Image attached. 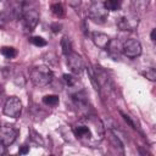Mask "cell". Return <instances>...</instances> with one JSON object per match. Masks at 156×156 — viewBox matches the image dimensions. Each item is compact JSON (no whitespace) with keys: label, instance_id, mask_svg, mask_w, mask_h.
<instances>
[{"label":"cell","instance_id":"1","mask_svg":"<svg viewBox=\"0 0 156 156\" xmlns=\"http://www.w3.org/2000/svg\"><path fill=\"white\" fill-rule=\"evenodd\" d=\"M74 136L88 147H96L105 138L102 121L94 115H85L72 128Z\"/></svg>","mask_w":156,"mask_h":156},{"label":"cell","instance_id":"2","mask_svg":"<svg viewBox=\"0 0 156 156\" xmlns=\"http://www.w3.org/2000/svg\"><path fill=\"white\" fill-rule=\"evenodd\" d=\"M29 78L35 87L43 88L50 84V82L52 80V71L45 65L35 66L34 68H32L29 73Z\"/></svg>","mask_w":156,"mask_h":156},{"label":"cell","instance_id":"3","mask_svg":"<svg viewBox=\"0 0 156 156\" xmlns=\"http://www.w3.org/2000/svg\"><path fill=\"white\" fill-rule=\"evenodd\" d=\"M107 16H108V11L105 9L104 2H99V1H94L89 9H88V17L99 24H102L107 21Z\"/></svg>","mask_w":156,"mask_h":156},{"label":"cell","instance_id":"4","mask_svg":"<svg viewBox=\"0 0 156 156\" xmlns=\"http://www.w3.org/2000/svg\"><path fill=\"white\" fill-rule=\"evenodd\" d=\"M4 115H6L7 117H12V118H17L20 117L21 112H22V102L17 96H10L2 108Z\"/></svg>","mask_w":156,"mask_h":156},{"label":"cell","instance_id":"5","mask_svg":"<svg viewBox=\"0 0 156 156\" xmlns=\"http://www.w3.org/2000/svg\"><path fill=\"white\" fill-rule=\"evenodd\" d=\"M116 24L121 30H134L139 24V17L135 12H129L119 17Z\"/></svg>","mask_w":156,"mask_h":156},{"label":"cell","instance_id":"6","mask_svg":"<svg viewBox=\"0 0 156 156\" xmlns=\"http://www.w3.org/2000/svg\"><path fill=\"white\" fill-rule=\"evenodd\" d=\"M67 66L71 69V72L76 76L82 74V72L84 71L85 66H84V61L82 58V56L74 51H71L67 55Z\"/></svg>","mask_w":156,"mask_h":156},{"label":"cell","instance_id":"7","mask_svg":"<svg viewBox=\"0 0 156 156\" xmlns=\"http://www.w3.org/2000/svg\"><path fill=\"white\" fill-rule=\"evenodd\" d=\"M122 52L129 57V58H135L141 54V44L136 39H127L122 44Z\"/></svg>","mask_w":156,"mask_h":156},{"label":"cell","instance_id":"8","mask_svg":"<svg viewBox=\"0 0 156 156\" xmlns=\"http://www.w3.org/2000/svg\"><path fill=\"white\" fill-rule=\"evenodd\" d=\"M17 135H18V130L15 127L12 126L0 127V141L5 146H10L11 144H13L15 140L17 139Z\"/></svg>","mask_w":156,"mask_h":156},{"label":"cell","instance_id":"9","mask_svg":"<svg viewBox=\"0 0 156 156\" xmlns=\"http://www.w3.org/2000/svg\"><path fill=\"white\" fill-rule=\"evenodd\" d=\"M71 98L74 102V105L79 108V110H83L88 113V100H87V96L82 91V90H76L74 93L71 94Z\"/></svg>","mask_w":156,"mask_h":156},{"label":"cell","instance_id":"10","mask_svg":"<svg viewBox=\"0 0 156 156\" xmlns=\"http://www.w3.org/2000/svg\"><path fill=\"white\" fill-rule=\"evenodd\" d=\"M91 40H93V43H94L98 48L106 50V48H107V45H108L111 38H110L107 34L102 33V32H93V33H91Z\"/></svg>","mask_w":156,"mask_h":156},{"label":"cell","instance_id":"11","mask_svg":"<svg viewBox=\"0 0 156 156\" xmlns=\"http://www.w3.org/2000/svg\"><path fill=\"white\" fill-rule=\"evenodd\" d=\"M106 51H108L110 56L113 60H118L119 55L122 52V45L119 44V41L117 39H111L108 45H107V48H106Z\"/></svg>","mask_w":156,"mask_h":156},{"label":"cell","instance_id":"12","mask_svg":"<svg viewBox=\"0 0 156 156\" xmlns=\"http://www.w3.org/2000/svg\"><path fill=\"white\" fill-rule=\"evenodd\" d=\"M123 0H105L104 6L107 11H118L121 10Z\"/></svg>","mask_w":156,"mask_h":156},{"label":"cell","instance_id":"13","mask_svg":"<svg viewBox=\"0 0 156 156\" xmlns=\"http://www.w3.org/2000/svg\"><path fill=\"white\" fill-rule=\"evenodd\" d=\"M60 45H61V49H62V54L66 55V56H67L71 51H73V50H72V41H71V39H69L67 35L62 37V39H61V41H60Z\"/></svg>","mask_w":156,"mask_h":156},{"label":"cell","instance_id":"14","mask_svg":"<svg viewBox=\"0 0 156 156\" xmlns=\"http://www.w3.org/2000/svg\"><path fill=\"white\" fill-rule=\"evenodd\" d=\"M50 9H51V13H52L55 17L61 18V17L65 16V9H63V6H62L60 2H55V4H52Z\"/></svg>","mask_w":156,"mask_h":156},{"label":"cell","instance_id":"15","mask_svg":"<svg viewBox=\"0 0 156 156\" xmlns=\"http://www.w3.org/2000/svg\"><path fill=\"white\" fill-rule=\"evenodd\" d=\"M132 4L136 11H145L150 4V0H132Z\"/></svg>","mask_w":156,"mask_h":156},{"label":"cell","instance_id":"16","mask_svg":"<svg viewBox=\"0 0 156 156\" xmlns=\"http://www.w3.org/2000/svg\"><path fill=\"white\" fill-rule=\"evenodd\" d=\"M1 55L5 56L6 58H13V57H16L17 51L12 46H2L1 48Z\"/></svg>","mask_w":156,"mask_h":156},{"label":"cell","instance_id":"17","mask_svg":"<svg viewBox=\"0 0 156 156\" xmlns=\"http://www.w3.org/2000/svg\"><path fill=\"white\" fill-rule=\"evenodd\" d=\"M58 96L57 95H45L43 98V102L46 106H56L58 104Z\"/></svg>","mask_w":156,"mask_h":156},{"label":"cell","instance_id":"18","mask_svg":"<svg viewBox=\"0 0 156 156\" xmlns=\"http://www.w3.org/2000/svg\"><path fill=\"white\" fill-rule=\"evenodd\" d=\"M87 72L89 73V77H90V82H91V84H93L94 89H95V90H98V91H100V87H99V83H98V80H96V77H95L94 69H93L90 66H88V67H87Z\"/></svg>","mask_w":156,"mask_h":156},{"label":"cell","instance_id":"19","mask_svg":"<svg viewBox=\"0 0 156 156\" xmlns=\"http://www.w3.org/2000/svg\"><path fill=\"white\" fill-rule=\"evenodd\" d=\"M29 41L33 44V45H35V46H38V48H41V46H45L48 43H46V40L44 39V38H41V37H39V35H35V37H32L30 39H29Z\"/></svg>","mask_w":156,"mask_h":156},{"label":"cell","instance_id":"20","mask_svg":"<svg viewBox=\"0 0 156 156\" xmlns=\"http://www.w3.org/2000/svg\"><path fill=\"white\" fill-rule=\"evenodd\" d=\"M30 140L34 143V144H37V145H40V146H43L44 145V140H43V138L40 136V134H38L37 132H34V130H30Z\"/></svg>","mask_w":156,"mask_h":156},{"label":"cell","instance_id":"21","mask_svg":"<svg viewBox=\"0 0 156 156\" xmlns=\"http://www.w3.org/2000/svg\"><path fill=\"white\" fill-rule=\"evenodd\" d=\"M63 80L68 88H74L77 84V79L72 74H63Z\"/></svg>","mask_w":156,"mask_h":156},{"label":"cell","instance_id":"22","mask_svg":"<svg viewBox=\"0 0 156 156\" xmlns=\"http://www.w3.org/2000/svg\"><path fill=\"white\" fill-rule=\"evenodd\" d=\"M143 76L145 77V78H147L149 80H156V72H155V69L154 68H146V71H144L143 72Z\"/></svg>","mask_w":156,"mask_h":156},{"label":"cell","instance_id":"23","mask_svg":"<svg viewBox=\"0 0 156 156\" xmlns=\"http://www.w3.org/2000/svg\"><path fill=\"white\" fill-rule=\"evenodd\" d=\"M9 18H10V15H7L6 12H0V28H2L6 24Z\"/></svg>","mask_w":156,"mask_h":156},{"label":"cell","instance_id":"24","mask_svg":"<svg viewBox=\"0 0 156 156\" xmlns=\"http://www.w3.org/2000/svg\"><path fill=\"white\" fill-rule=\"evenodd\" d=\"M50 28H51L52 33H58V32L61 30V28H62V24L58 23V22H56V23H52V24L50 26Z\"/></svg>","mask_w":156,"mask_h":156},{"label":"cell","instance_id":"25","mask_svg":"<svg viewBox=\"0 0 156 156\" xmlns=\"http://www.w3.org/2000/svg\"><path fill=\"white\" fill-rule=\"evenodd\" d=\"M80 2H82V0H67V4L72 7H78L80 5Z\"/></svg>","mask_w":156,"mask_h":156},{"label":"cell","instance_id":"26","mask_svg":"<svg viewBox=\"0 0 156 156\" xmlns=\"http://www.w3.org/2000/svg\"><path fill=\"white\" fill-rule=\"evenodd\" d=\"M28 151H29V147H28L27 145H23V146L20 149V151H18V152H20L21 155H26V154H28Z\"/></svg>","mask_w":156,"mask_h":156},{"label":"cell","instance_id":"27","mask_svg":"<svg viewBox=\"0 0 156 156\" xmlns=\"http://www.w3.org/2000/svg\"><path fill=\"white\" fill-rule=\"evenodd\" d=\"M5 151H6V146L0 141V156H1V155H4V154H5Z\"/></svg>","mask_w":156,"mask_h":156},{"label":"cell","instance_id":"28","mask_svg":"<svg viewBox=\"0 0 156 156\" xmlns=\"http://www.w3.org/2000/svg\"><path fill=\"white\" fill-rule=\"evenodd\" d=\"M155 33H156V29L154 28V29L151 30V34H150V37H151V40H152V41H155V40H156V39H155Z\"/></svg>","mask_w":156,"mask_h":156},{"label":"cell","instance_id":"29","mask_svg":"<svg viewBox=\"0 0 156 156\" xmlns=\"http://www.w3.org/2000/svg\"><path fill=\"white\" fill-rule=\"evenodd\" d=\"M1 93H2V89H1V85H0V96H1Z\"/></svg>","mask_w":156,"mask_h":156}]
</instances>
